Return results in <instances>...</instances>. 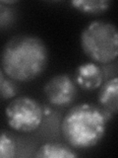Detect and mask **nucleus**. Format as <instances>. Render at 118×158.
<instances>
[{"label":"nucleus","instance_id":"1","mask_svg":"<svg viewBox=\"0 0 118 158\" xmlns=\"http://www.w3.org/2000/svg\"><path fill=\"white\" fill-rule=\"evenodd\" d=\"M48 63V49L43 41L33 35H17L4 44L1 65L9 78L29 82L38 77Z\"/></svg>","mask_w":118,"mask_h":158},{"label":"nucleus","instance_id":"2","mask_svg":"<svg viewBox=\"0 0 118 158\" xmlns=\"http://www.w3.org/2000/svg\"><path fill=\"white\" fill-rule=\"evenodd\" d=\"M111 117L112 114L92 104H79L72 107L63 118L62 135L74 148L88 149L102 139Z\"/></svg>","mask_w":118,"mask_h":158},{"label":"nucleus","instance_id":"3","mask_svg":"<svg viewBox=\"0 0 118 158\" xmlns=\"http://www.w3.org/2000/svg\"><path fill=\"white\" fill-rule=\"evenodd\" d=\"M80 44L83 52L93 62L109 63L118 56L117 28L106 20H93L83 29Z\"/></svg>","mask_w":118,"mask_h":158},{"label":"nucleus","instance_id":"4","mask_svg":"<svg viewBox=\"0 0 118 158\" xmlns=\"http://www.w3.org/2000/svg\"><path fill=\"white\" fill-rule=\"evenodd\" d=\"M5 116L9 127L20 132H32L41 127L43 111L39 103L33 98L20 96L8 104Z\"/></svg>","mask_w":118,"mask_h":158},{"label":"nucleus","instance_id":"5","mask_svg":"<svg viewBox=\"0 0 118 158\" xmlns=\"http://www.w3.org/2000/svg\"><path fill=\"white\" fill-rule=\"evenodd\" d=\"M43 92L51 105L67 107L77 97V84L68 74H58L46 82Z\"/></svg>","mask_w":118,"mask_h":158},{"label":"nucleus","instance_id":"6","mask_svg":"<svg viewBox=\"0 0 118 158\" xmlns=\"http://www.w3.org/2000/svg\"><path fill=\"white\" fill-rule=\"evenodd\" d=\"M74 81L81 89L92 91L101 86L103 73L96 63L85 62L77 67Z\"/></svg>","mask_w":118,"mask_h":158},{"label":"nucleus","instance_id":"7","mask_svg":"<svg viewBox=\"0 0 118 158\" xmlns=\"http://www.w3.org/2000/svg\"><path fill=\"white\" fill-rule=\"evenodd\" d=\"M98 102L102 110L114 114L118 111V78L113 77L101 84L98 92Z\"/></svg>","mask_w":118,"mask_h":158},{"label":"nucleus","instance_id":"8","mask_svg":"<svg viewBox=\"0 0 118 158\" xmlns=\"http://www.w3.org/2000/svg\"><path fill=\"white\" fill-rule=\"evenodd\" d=\"M34 156L39 158H75L78 154L64 144L45 143L38 148Z\"/></svg>","mask_w":118,"mask_h":158},{"label":"nucleus","instance_id":"9","mask_svg":"<svg viewBox=\"0 0 118 158\" xmlns=\"http://www.w3.org/2000/svg\"><path fill=\"white\" fill-rule=\"evenodd\" d=\"M72 6L86 14H100L109 8L111 2L108 0H74Z\"/></svg>","mask_w":118,"mask_h":158},{"label":"nucleus","instance_id":"10","mask_svg":"<svg viewBox=\"0 0 118 158\" xmlns=\"http://www.w3.org/2000/svg\"><path fill=\"white\" fill-rule=\"evenodd\" d=\"M17 153V142L11 132L0 130V158H13Z\"/></svg>","mask_w":118,"mask_h":158},{"label":"nucleus","instance_id":"11","mask_svg":"<svg viewBox=\"0 0 118 158\" xmlns=\"http://www.w3.org/2000/svg\"><path fill=\"white\" fill-rule=\"evenodd\" d=\"M16 0L0 1V30L9 28L16 19V10L12 5L17 4Z\"/></svg>","mask_w":118,"mask_h":158},{"label":"nucleus","instance_id":"12","mask_svg":"<svg viewBox=\"0 0 118 158\" xmlns=\"http://www.w3.org/2000/svg\"><path fill=\"white\" fill-rule=\"evenodd\" d=\"M19 92L18 85L16 81L13 79H4V81L0 88V96L4 99H11L14 98Z\"/></svg>","mask_w":118,"mask_h":158},{"label":"nucleus","instance_id":"13","mask_svg":"<svg viewBox=\"0 0 118 158\" xmlns=\"http://www.w3.org/2000/svg\"><path fill=\"white\" fill-rule=\"evenodd\" d=\"M4 74H3V69L2 68H0V88H1V85H2V83L4 81Z\"/></svg>","mask_w":118,"mask_h":158}]
</instances>
